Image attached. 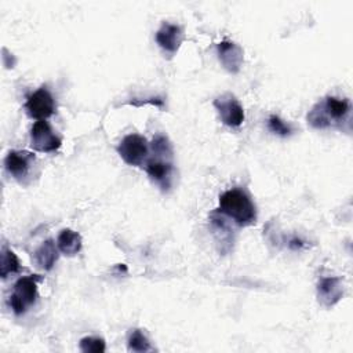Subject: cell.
Returning <instances> with one entry per match:
<instances>
[{
	"label": "cell",
	"mask_w": 353,
	"mask_h": 353,
	"mask_svg": "<svg viewBox=\"0 0 353 353\" xmlns=\"http://www.w3.org/2000/svg\"><path fill=\"white\" fill-rule=\"evenodd\" d=\"M350 113V102L345 98L327 95L306 114L307 124L316 130L327 128H342V124L347 120Z\"/></svg>",
	"instance_id": "1"
},
{
	"label": "cell",
	"mask_w": 353,
	"mask_h": 353,
	"mask_svg": "<svg viewBox=\"0 0 353 353\" xmlns=\"http://www.w3.org/2000/svg\"><path fill=\"white\" fill-rule=\"evenodd\" d=\"M218 211L237 226H251L256 221V208L250 194L239 188L229 189L219 196Z\"/></svg>",
	"instance_id": "2"
},
{
	"label": "cell",
	"mask_w": 353,
	"mask_h": 353,
	"mask_svg": "<svg viewBox=\"0 0 353 353\" xmlns=\"http://www.w3.org/2000/svg\"><path fill=\"white\" fill-rule=\"evenodd\" d=\"M40 279L41 277L32 274V276H23L15 281L12 294L8 298V303L14 314L17 316L23 314L26 309L36 302L37 281Z\"/></svg>",
	"instance_id": "3"
},
{
	"label": "cell",
	"mask_w": 353,
	"mask_h": 353,
	"mask_svg": "<svg viewBox=\"0 0 353 353\" xmlns=\"http://www.w3.org/2000/svg\"><path fill=\"white\" fill-rule=\"evenodd\" d=\"M117 153L128 165L141 167L149 157V143L139 134H128L119 142Z\"/></svg>",
	"instance_id": "4"
},
{
	"label": "cell",
	"mask_w": 353,
	"mask_h": 353,
	"mask_svg": "<svg viewBox=\"0 0 353 353\" xmlns=\"http://www.w3.org/2000/svg\"><path fill=\"white\" fill-rule=\"evenodd\" d=\"M174 156H157L152 154L145 163V170L149 178L163 190L168 192L174 179Z\"/></svg>",
	"instance_id": "5"
},
{
	"label": "cell",
	"mask_w": 353,
	"mask_h": 353,
	"mask_svg": "<svg viewBox=\"0 0 353 353\" xmlns=\"http://www.w3.org/2000/svg\"><path fill=\"white\" fill-rule=\"evenodd\" d=\"M36 156L28 150H10L4 160L6 171L19 183H26L32 175Z\"/></svg>",
	"instance_id": "6"
},
{
	"label": "cell",
	"mask_w": 353,
	"mask_h": 353,
	"mask_svg": "<svg viewBox=\"0 0 353 353\" xmlns=\"http://www.w3.org/2000/svg\"><path fill=\"white\" fill-rule=\"evenodd\" d=\"M62 145V139L55 134L46 120H37L30 127V146L41 153H52Z\"/></svg>",
	"instance_id": "7"
},
{
	"label": "cell",
	"mask_w": 353,
	"mask_h": 353,
	"mask_svg": "<svg viewBox=\"0 0 353 353\" xmlns=\"http://www.w3.org/2000/svg\"><path fill=\"white\" fill-rule=\"evenodd\" d=\"M214 108L216 109L221 121L230 127V128H237L243 124L244 121V110L239 99L230 94L225 92L214 99Z\"/></svg>",
	"instance_id": "8"
},
{
	"label": "cell",
	"mask_w": 353,
	"mask_h": 353,
	"mask_svg": "<svg viewBox=\"0 0 353 353\" xmlns=\"http://www.w3.org/2000/svg\"><path fill=\"white\" fill-rule=\"evenodd\" d=\"M26 113L36 120H46L54 114L57 109L55 99L47 87H40L32 92L25 102Z\"/></svg>",
	"instance_id": "9"
},
{
	"label": "cell",
	"mask_w": 353,
	"mask_h": 353,
	"mask_svg": "<svg viewBox=\"0 0 353 353\" xmlns=\"http://www.w3.org/2000/svg\"><path fill=\"white\" fill-rule=\"evenodd\" d=\"M216 55L223 69H226L229 73L236 74L240 72L244 62V51L237 43L222 40L216 44Z\"/></svg>",
	"instance_id": "10"
},
{
	"label": "cell",
	"mask_w": 353,
	"mask_h": 353,
	"mask_svg": "<svg viewBox=\"0 0 353 353\" xmlns=\"http://www.w3.org/2000/svg\"><path fill=\"white\" fill-rule=\"evenodd\" d=\"M185 33L181 25L176 23H170V22H163L159 30L156 32V43L159 47L167 52V54H175L182 41H183Z\"/></svg>",
	"instance_id": "11"
},
{
	"label": "cell",
	"mask_w": 353,
	"mask_h": 353,
	"mask_svg": "<svg viewBox=\"0 0 353 353\" xmlns=\"http://www.w3.org/2000/svg\"><path fill=\"white\" fill-rule=\"evenodd\" d=\"M210 221H211V229H212V234L215 237V241L219 247V252L221 254H228L232 250L233 245V230L230 228V225L226 221V216L223 214H221L218 210L211 212L210 215Z\"/></svg>",
	"instance_id": "12"
},
{
	"label": "cell",
	"mask_w": 353,
	"mask_h": 353,
	"mask_svg": "<svg viewBox=\"0 0 353 353\" xmlns=\"http://www.w3.org/2000/svg\"><path fill=\"white\" fill-rule=\"evenodd\" d=\"M343 296V284L339 277H323L317 283V298L324 307H332Z\"/></svg>",
	"instance_id": "13"
},
{
	"label": "cell",
	"mask_w": 353,
	"mask_h": 353,
	"mask_svg": "<svg viewBox=\"0 0 353 353\" xmlns=\"http://www.w3.org/2000/svg\"><path fill=\"white\" fill-rule=\"evenodd\" d=\"M58 252H59L58 245L54 243V240L48 239V240L43 241L40 244V247L34 251V254H33L34 263L37 265L39 269H41L44 272H50L58 261V255H59Z\"/></svg>",
	"instance_id": "14"
},
{
	"label": "cell",
	"mask_w": 353,
	"mask_h": 353,
	"mask_svg": "<svg viewBox=\"0 0 353 353\" xmlns=\"http://www.w3.org/2000/svg\"><path fill=\"white\" fill-rule=\"evenodd\" d=\"M57 245L59 252L66 256H74L80 252L83 240L81 236L72 229H62L57 237Z\"/></svg>",
	"instance_id": "15"
},
{
	"label": "cell",
	"mask_w": 353,
	"mask_h": 353,
	"mask_svg": "<svg viewBox=\"0 0 353 353\" xmlns=\"http://www.w3.org/2000/svg\"><path fill=\"white\" fill-rule=\"evenodd\" d=\"M21 269V263L18 256L14 254V251L8 250V248H3V254H1V270L0 274L3 279H6L10 274L18 273Z\"/></svg>",
	"instance_id": "16"
},
{
	"label": "cell",
	"mask_w": 353,
	"mask_h": 353,
	"mask_svg": "<svg viewBox=\"0 0 353 353\" xmlns=\"http://www.w3.org/2000/svg\"><path fill=\"white\" fill-rule=\"evenodd\" d=\"M127 346L130 352H149L152 350L150 342L146 338V335L141 331V330H132L131 334L128 335V341H127Z\"/></svg>",
	"instance_id": "17"
},
{
	"label": "cell",
	"mask_w": 353,
	"mask_h": 353,
	"mask_svg": "<svg viewBox=\"0 0 353 353\" xmlns=\"http://www.w3.org/2000/svg\"><path fill=\"white\" fill-rule=\"evenodd\" d=\"M79 347L84 353H103L106 345L105 341L99 336H84L80 339Z\"/></svg>",
	"instance_id": "18"
},
{
	"label": "cell",
	"mask_w": 353,
	"mask_h": 353,
	"mask_svg": "<svg viewBox=\"0 0 353 353\" xmlns=\"http://www.w3.org/2000/svg\"><path fill=\"white\" fill-rule=\"evenodd\" d=\"M268 128L280 137H290L294 132V128L291 127V124L285 123L283 119H280L276 114H270L268 119Z\"/></svg>",
	"instance_id": "19"
},
{
	"label": "cell",
	"mask_w": 353,
	"mask_h": 353,
	"mask_svg": "<svg viewBox=\"0 0 353 353\" xmlns=\"http://www.w3.org/2000/svg\"><path fill=\"white\" fill-rule=\"evenodd\" d=\"M288 245L291 247V248H301L302 245H303V243H302V240H299V239H296V237H294L292 240H290V243H288Z\"/></svg>",
	"instance_id": "20"
}]
</instances>
